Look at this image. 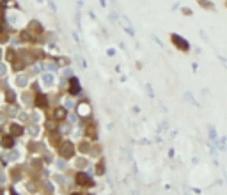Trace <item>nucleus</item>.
<instances>
[{
    "label": "nucleus",
    "instance_id": "1",
    "mask_svg": "<svg viewBox=\"0 0 227 195\" xmlns=\"http://www.w3.org/2000/svg\"><path fill=\"white\" fill-rule=\"evenodd\" d=\"M76 183H80V185H83V186H89V185H90V178H87L85 174H78V176H76Z\"/></svg>",
    "mask_w": 227,
    "mask_h": 195
},
{
    "label": "nucleus",
    "instance_id": "2",
    "mask_svg": "<svg viewBox=\"0 0 227 195\" xmlns=\"http://www.w3.org/2000/svg\"><path fill=\"white\" fill-rule=\"evenodd\" d=\"M62 117H66V110H64L62 106H59L57 110H55V119H57V121H62Z\"/></svg>",
    "mask_w": 227,
    "mask_h": 195
},
{
    "label": "nucleus",
    "instance_id": "3",
    "mask_svg": "<svg viewBox=\"0 0 227 195\" xmlns=\"http://www.w3.org/2000/svg\"><path fill=\"white\" fill-rule=\"evenodd\" d=\"M71 92H73V94L80 92V83H76V80H75V78H71Z\"/></svg>",
    "mask_w": 227,
    "mask_h": 195
},
{
    "label": "nucleus",
    "instance_id": "4",
    "mask_svg": "<svg viewBox=\"0 0 227 195\" xmlns=\"http://www.w3.org/2000/svg\"><path fill=\"white\" fill-rule=\"evenodd\" d=\"M73 195H76V193H73Z\"/></svg>",
    "mask_w": 227,
    "mask_h": 195
}]
</instances>
